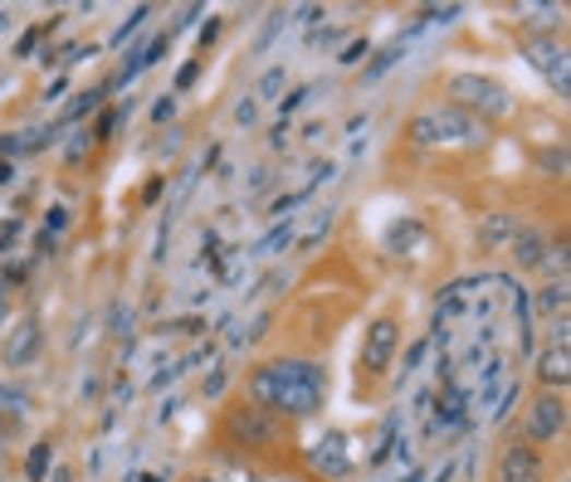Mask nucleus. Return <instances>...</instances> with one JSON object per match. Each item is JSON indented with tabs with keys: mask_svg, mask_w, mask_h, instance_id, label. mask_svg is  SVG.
<instances>
[{
	"mask_svg": "<svg viewBox=\"0 0 571 482\" xmlns=\"http://www.w3.org/2000/svg\"><path fill=\"white\" fill-rule=\"evenodd\" d=\"M249 400L269 414H284V419H308L323 410L328 400V381L313 361H264L249 371Z\"/></svg>",
	"mask_w": 571,
	"mask_h": 482,
	"instance_id": "obj_1",
	"label": "nucleus"
},
{
	"mask_svg": "<svg viewBox=\"0 0 571 482\" xmlns=\"http://www.w3.org/2000/svg\"><path fill=\"white\" fill-rule=\"evenodd\" d=\"M444 98H450V108L469 112V118H508L513 112V93H508L503 79H493V73H450L444 79Z\"/></svg>",
	"mask_w": 571,
	"mask_h": 482,
	"instance_id": "obj_2",
	"label": "nucleus"
},
{
	"mask_svg": "<svg viewBox=\"0 0 571 482\" xmlns=\"http://www.w3.org/2000/svg\"><path fill=\"white\" fill-rule=\"evenodd\" d=\"M225 434H230L240 448H249V454L274 448L278 444V414L259 410L254 400H240V405H230V414H225Z\"/></svg>",
	"mask_w": 571,
	"mask_h": 482,
	"instance_id": "obj_3",
	"label": "nucleus"
},
{
	"mask_svg": "<svg viewBox=\"0 0 571 482\" xmlns=\"http://www.w3.org/2000/svg\"><path fill=\"white\" fill-rule=\"evenodd\" d=\"M425 118H430L435 146H484L489 142V128H484L479 118H469V112L450 108V103H440V108L425 112Z\"/></svg>",
	"mask_w": 571,
	"mask_h": 482,
	"instance_id": "obj_4",
	"label": "nucleus"
},
{
	"mask_svg": "<svg viewBox=\"0 0 571 482\" xmlns=\"http://www.w3.org/2000/svg\"><path fill=\"white\" fill-rule=\"evenodd\" d=\"M567 429V400L562 395H537L533 405H527V419H523V444H552V438H562Z\"/></svg>",
	"mask_w": 571,
	"mask_h": 482,
	"instance_id": "obj_5",
	"label": "nucleus"
},
{
	"mask_svg": "<svg viewBox=\"0 0 571 482\" xmlns=\"http://www.w3.org/2000/svg\"><path fill=\"white\" fill-rule=\"evenodd\" d=\"M396 346H401V327H396V317H377L367 327V346H361V375H381L391 365V356H396Z\"/></svg>",
	"mask_w": 571,
	"mask_h": 482,
	"instance_id": "obj_6",
	"label": "nucleus"
},
{
	"mask_svg": "<svg viewBox=\"0 0 571 482\" xmlns=\"http://www.w3.org/2000/svg\"><path fill=\"white\" fill-rule=\"evenodd\" d=\"M547 249H552V239H547L543 225H518V234L508 239V254H513L518 274H543Z\"/></svg>",
	"mask_w": 571,
	"mask_h": 482,
	"instance_id": "obj_7",
	"label": "nucleus"
},
{
	"mask_svg": "<svg viewBox=\"0 0 571 482\" xmlns=\"http://www.w3.org/2000/svg\"><path fill=\"white\" fill-rule=\"evenodd\" d=\"M498 482H543V454L533 444H508L498 458Z\"/></svg>",
	"mask_w": 571,
	"mask_h": 482,
	"instance_id": "obj_8",
	"label": "nucleus"
},
{
	"mask_svg": "<svg viewBox=\"0 0 571 482\" xmlns=\"http://www.w3.org/2000/svg\"><path fill=\"white\" fill-rule=\"evenodd\" d=\"M567 381H571V351L567 346H543V351H537V385L567 390Z\"/></svg>",
	"mask_w": 571,
	"mask_h": 482,
	"instance_id": "obj_9",
	"label": "nucleus"
},
{
	"mask_svg": "<svg viewBox=\"0 0 571 482\" xmlns=\"http://www.w3.org/2000/svg\"><path fill=\"white\" fill-rule=\"evenodd\" d=\"M518 234V215H508V209H493V215L479 219V254H498V249H508V239Z\"/></svg>",
	"mask_w": 571,
	"mask_h": 482,
	"instance_id": "obj_10",
	"label": "nucleus"
},
{
	"mask_svg": "<svg viewBox=\"0 0 571 482\" xmlns=\"http://www.w3.org/2000/svg\"><path fill=\"white\" fill-rule=\"evenodd\" d=\"M527 317H567V278L527 292Z\"/></svg>",
	"mask_w": 571,
	"mask_h": 482,
	"instance_id": "obj_11",
	"label": "nucleus"
},
{
	"mask_svg": "<svg viewBox=\"0 0 571 482\" xmlns=\"http://www.w3.org/2000/svg\"><path fill=\"white\" fill-rule=\"evenodd\" d=\"M332 215H337V209L323 205V209H313V215H308L304 229H294V249H298V254H313V249L332 234Z\"/></svg>",
	"mask_w": 571,
	"mask_h": 482,
	"instance_id": "obj_12",
	"label": "nucleus"
},
{
	"mask_svg": "<svg viewBox=\"0 0 571 482\" xmlns=\"http://www.w3.org/2000/svg\"><path fill=\"white\" fill-rule=\"evenodd\" d=\"M308 463L323 468L328 478H342V473H347V438H342V434H328L323 444L308 454Z\"/></svg>",
	"mask_w": 571,
	"mask_h": 482,
	"instance_id": "obj_13",
	"label": "nucleus"
},
{
	"mask_svg": "<svg viewBox=\"0 0 571 482\" xmlns=\"http://www.w3.org/2000/svg\"><path fill=\"white\" fill-rule=\"evenodd\" d=\"M39 322H20L15 327V337L5 341V365H25V361H35L39 356Z\"/></svg>",
	"mask_w": 571,
	"mask_h": 482,
	"instance_id": "obj_14",
	"label": "nucleus"
},
{
	"mask_svg": "<svg viewBox=\"0 0 571 482\" xmlns=\"http://www.w3.org/2000/svg\"><path fill=\"white\" fill-rule=\"evenodd\" d=\"M523 55H527V64H533L537 73H547V79H552V73H557V69H562L567 59H571L567 49L557 45V39H547V35H543V39H533V45H527Z\"/></svg>",
	"mask_w": 571,
	"mask_h": 482,
	"instance_id": "obj_15",
	"label": "nucleus"
},
{
	"mask_svg": "<svg viewBox=\"0 0 571 482\" xmlns=\"http://www.w3.org/2000/svg\"><path fill=\"white\" fill-rule=\"evenodd\" d=\"M288 244H294V219L284 215L274 229H269V234H259V239H254V249H249V254H254V258H274L278 249H288Z\"/></svg>",
	"mask_w": 571,
	"mask_h": 482,
	"instance_id": "obj_16",
	"label": "nucleus"
},
{
	"mask_svg": "<svg viewBox=\"0 0 571 482\" xmlns=\"http://www.w3.org/2000/svg\"><path fill=\"white\" fill-rule=\"evenodd\" d=\"M411 244H425V225L420 219H396L386 229V249L391 254H411Z\"/></svg>",
	"mask_w": 571,
	"mask_h": 482,
	"instance_id": "obj_17",
	"label": "nucleus"
},
{
	"mask_svg": "<svg viewBox=\"0 0 571 482\" xmlns=\"http://www.w3.org/2000/svg\"><path fill=\"white\" fill-rule=\"evenodd\" d=\"M440 419H444V424H450V429H460L464 419H469V395H464V390H454V385H450V390L440 395Z\"/></svg>",
	"mask_w": 571,
	"mask_h": 482,
	"instance_id": "obj_18",
	"label": "nucleus"
},
{
	"mask_svg": "<svg viewBox=\"0 0 571 482\" xmlns=\"http://www.w3.org/2000/svg\"><path fill=\"white\" fill-rule=\"evenodd\" d=\"M401 55H406V39H396V45H391V49H381V55L367 64V73H361V79H367V83H377L381 73H391V69L401 64Z\"/></svg>",
	"mask_w": 571,
	"mask_h": 482,
	"instance_id": "obj_19",
	"label": "nucleus"
},
{
	"mask_svg": "<svg viewBox=\"0 0 571 482\" xmlns=\"http://www.w3.org/2000/svg\"><path fill=\"white\" fill-rule=\"evenodd\" d=\"M367 55H371V39H367V35H357L347 49H337V64H342V69H357Z\"/></svg>",
	"mask_w": 571,
	"mask_h": 482,
	"instance_id": "obj_20",
	"label": "nucleus"
},
{
	"mask_svg": "<svg viewBox=\"0 0 571 482\" xmlns=\"http://www.w3.org/2000/svg\"><path fill=\"white\" fill-rule=\"evenodd\" d=\"M0 410H10V414H29V395L20 390V385H0Z\"/></svg>",
	"mask_w": 571,
	"mask_h": 482,
	"instance_id": "obj_21",
	"label": "nucleus"
},
{
	"mask_svg": "<svg viewBox=\"0 0 571 482\" xmlns=\"http://www.w3.org/2000/svg\"><path fill=\"white\" fill-rule=\"evenodd\" d=\"M142 20H152V10H147V5H138V10H132V15H128V20H122V25H118V29H112V39H108V45H112V49H118V45H122V39H128V35H132V29H142Z\"/></svg>",
	"mask_w": 571,
	"mask_h": 482,
	"instance_id": "obj_22",
	"label": "nucleus"
},
{
	"mask_svg": "<svg viewBox=\"0 0 571 482\" xmlns=\"http://www.w3.org/2000/svg\"><path fill=\"white\" fill-rule=\"evenodd\" d=\"M25 473H29V482H45V473H49V444H35V454L25 458Z\"/></svg>",
	"mask_w": 571,
	"mask_h": 482,
	"instance_id": "obj_23",
	"label": "nucleus"
},
{
	"mask_svg": "<svg viewBox=\"0 0 571 482\" xmlns=\"http://www.w3.org/2000/svg\"><path fill=\"white\" fill-rule=\"evenodd\" d=\"M278 88H284V69H269L264 79H259V98H274Z\"/></svg>",
	"mask_w": 571,
	"mask_h": 482,
	"instance_id": "obj_24",
	"label": "nucleus"
},
{
	"mask_svg": "<svg viewBox=\"0 0 571 482\" xmlns=\"http://www.w3.org/2000/svg\"><path fill=\"white\" fill-rule=\"evenodd\" d=\"M543 161H547V171H552L557 181H562V176H567V152H562V146H552V152H543Z\"/></svg>",
	"mask_w": 571,
	"mask_h": 482,
	"instance_id": "obj_25",
	"label": "nucleus"
},
{
	"mask_svg": "<svg viewBox=\"0 0 571 482\" xmlns=\"http://www.w3.org/2000/svg\"><path fill=\"white\" fill-rule=\"evenodd\" d=\"M567 332H571V317H552V332H547V346H567Z\"/></svg>",
	"mask_w": 571,
	"mask_h": 482,
	"instance_id": "obj_26",
	"label": "nucleus"
},
{
	"mask_svg": "<svg viewBox=\"0 0 571 482\" xmlns=\"http://www.w3.org/2000/svg\"><path fill=\"white\" fill-rule=\"evenodd\" d=\"M195 79H201V64H181V69H176V88H191Z\"/></svg>",
	"mask_w": 571,
	"mask_h": 482,
	"instance_id": "obj_27",
	"label": "nucleus"
},
{
	"mask_svg": "<svg viewBox=\"0 0 571 482\" xmlns=\"http://www.w3.org/2000/svg\"><path fill=\"white\" fill-rule=\"evenodd\" d=\"M308 93H313V88H294L284 103H278V108H284V112H298V108H304V103H308Z\"/></svg>",
	"mask_w": 571,
	"mask_h": 482,
	"instance_id": "obj_28",
	"label": "nucleus"
},
{
	"mask_svg": "<svg viewBox=\"0 0 571 482\" xmlns=\"http://www.w3.org/2000/svg\"><path fill=\"white\" fill-rule=\"evenodd\" d=\"M225 381H230V371H225V365H215V375H211V381H205V395H211V400H215Z\"/></svg>",
	"mask_w": 571,
	"mask_h": 482,
	"instance_id": "obj_29",
	"label": "nucleus"
},
{
	"mask_svg": "<svg viewBox=\"0 0 571 482\" xmlns=\"http://www.w3.org/2000/svg\"><path fill=\"white\" fill-rule=\"evenodd\" d=\"M294 15H298V20H304V25H318V20H323V5H298V10H294Z\"/></svg>",
	"mask_w": 571,
	"mask_h": 482,
	"instance_id": "obj_30",
	"label": "nucleus"
},
{
	"mask_svg": "<svg viewBox=\"0 0 571 482\" xmlns=\"http://www.w3.org/2000/svg\"><path fill=\"white\" fill-rule=\"evenodd\" d=\"M342 35H347V29H323V35H313V45H318V49H328V45H337Z\"/></svg>",
	"mask_w": 571,
	"mask_h": 482,
	"instance_id": "obj_31",
	"label": "nucleus"
},
{
	"mask_svg": "<svg viewBox=\"0 0 571 482\" xmlns=\"http://www.w3.org/2000/svg\"><path fill=\"white\" fill-rule=\"evenodd\" d=\"M64 225H69V209L55 205V209H49V229H64Z\"/></svg>",
	"mask_w": 571,
	"mask_h": 482,
	"instance_id": "obj_32",
	"label": "nucleus"
},
{
	"mask_svg": "<svg viewBox=\"0 0 571 482\" xmlns=\"http://www.w3.org/2000/svg\"><path fill=\"white\" fill-rule=\"evenodd\" d=\"M171 108H176V103H171V98H162V103H157V112H152V118H157V122H166V118H171Z\"/></svg>",
	"mask_w": 571,
	"mask_h": 482,
	"instance_id": "obj_33",
	"label": "nucleus"
},
{
	"mask_svg": "<svg viewBox=\"0 0 571 482\" xmlns=\"http://www.w3.org/2000/svg\"><path fill=\"white\" fill-rule=\"evenodd\" d=\"M235 118H240V122H254V103H249V98H245V103H240V108H235Z\"/></svg>",
	"mask_w": 571,
	"mask_h": 482,
	"instance_id": "obj_34",
	"label": "nucleus"
},
{
	"mask_svg": "<svg viewBox=\"0 0 571 482\" xmlns=\"http://www.w3.org/2000/svg\"><path fill=\"white\" fill-rule=\"evenodd\" d=\"M10 176H15V171H10V166L0 161V185H10Z\"/></svg>",
	"mask_w": 571,
	"mask_h": 482,
	"instance_id": "obj_35",
	"label": "nucleus"
},
{
	"mask_svg": "<svg viewBox=\"0 0 571 482\" xmlns=\"http://www.w3.org/2000/svg\"><path fill=\"white\" fill-rule=\"evenodd\" d=\"M142 482H162V478H142Z\"/></svg>",
	"mask_w": 571,
	"mask_h": 482,
	"instance_id": "obj_36",
	"label": "nucleus"
},
{
	"mask_svg": "<svg viewBox=\"0 0 571 482\" xmlns=\"http://www.w3.org/2000/svg\"><path fill=\"white\" fill-rule=\"evenodd\" d=\"M0 312H5V298H0Z\"/></svg>",
	"mask_w": 571,
	"mask_h": 482,
	"instance_id": "obj_37",
	"label": "nucleus"
}]
</instances>
